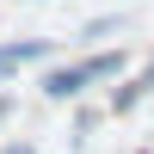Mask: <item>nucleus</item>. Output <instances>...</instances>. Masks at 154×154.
<instances>
[{
    "instance_id": "f257e3e1",
    "label": "nucleus",
    "mask_w": 154,
    "mask_h": 154,
    "mask_svg": "<svg viewBox=\"0 0 154 154\" xmlns=\"http://www.w3.org/2000/svg\"><path fill=\"white\" fill-rule=\"evenodd\" d=\"M43 99H56V105H68V99H80L86 86H93V74H86V56L80 62H62V68H43Z\"/></svg>"
},
{
    "instance_id": "f03ea898",
    "label": "nucleus",
    "mask_w": 154,
    "mask_h": 154,
    "mask_svg": "<svg viewBox=\"0 0 154 154\" xmlns=\"http://www.w3.org/2000/svg\"><path fill=\"white\" fill-rule=\"evenodd\" d=\"M31 62H49V37H19V43H0V80H12Z\"/></svg>"
},
{
    "instance_id": "7ed1b4c3",
    "label": "nucleus",
    "mask_w": 154,
    "mask_h": 154,
    "mask_svg": "<svg viewBox=\"0 0 154 154\" xmlns=\"http://www.w3.org/2000/svg\"><path fill=\"white\" fill-rule=\"evenodd\" d=\"M148 93H154V56L142 62V74H136V80H123L117 93H111V111H136V105H142Z\"/></svg>"
},
{
    "instance_id": "20e7f679",
    "label": "nucleus",
    "mask_w": 154,
    "mask_h": 154,
    "mask_svg": "<svg viewBox=\"0 0 154 154\" xmlns=\"http://www.w3.org/2000/svg\"><path fill=\"white\" fill-rule=\"evenodd\" d=\"M123 68H130V56H123V49H99V56H86V74H93V86L117 80Z\"/></svg>"
},
{
    "instance_id": "39448f33",
    "label": "nucleus",
    "mask_w": 154,
    "mask_h": 154,
    "mask_svg": "<svg viewBox=\"0 0 154 154\" xmlns=\"http://www.w3.org/2000/svg\"><path fill=\"white\" fill-rule=\"evenodd\" d=\"M117 25H123L117 12H111V19H93V25H86V37H111V31H117Z\"/></svg>"
},
{
    "instance_id": "423d86ee",
    "label": "nucleus",
    "mask_w": 154,
    "mask_h": 154,
    "mask_svg": "<svg viewBox=\"0 0 154 154\" xmlns=\"http://www.w3.org/2000/svg\"><path fill=\"white\" fill-rule=\"evenodd\" d=\"M0 154H37V148H31V142H6Z\"/></svg>"
},
{
    "instance_id": "0eeeda50",
    "label": "nucleus",
    "mask_w": 154,
    "mask_h": 154,
    "mask_svg": "<svg viewBox=\"0 0 154 154\" xmlns=\"http://www.w3.org/2000/svg\"><path fill=\"white\" fill-rule=\"evenodd\" d=\"M6 117H12V99H6V93H0V123H6Z\"/></svg>"
},
{
    "instance_id": "6e6552de",
    "label": "nucleus",
    "mask_w": 154,
    "mask_h": 154,
    "mask_svg": "<svg viewBox=\"0 0 154 154\" xmlns=\"http://www.w3.org/2000/svg\"><path fill=\"white\" fill-rule=\"evenodd\" d=\"M142 154H148V148H142Z\"/></svg>"
}]
</instances>
